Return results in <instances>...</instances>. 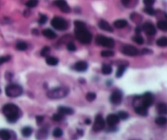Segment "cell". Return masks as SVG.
<instances>
[{"instance_id":"obj_1","label":"cell","mask_w":167,"mask_h":140,"mask_svg":"<svg viewBox=\"0 0 167 140\" xmlns=\"http://www.w3.org/2000/svg\"><path fill=\"white\" fill-rule=\"evenodd\" d=\"M3 113L7 117V121L11 123L16 122L20 117V109L14 104H7L3 108Z\"/></svg>"},{"instance_id":"obj_2","label":"cell","mask_w":167,"mask_h":140,"mask_svg":"<svg viewBox=\"0 0 167 140\" xmlns=\"http://www.w3.org/2000/svg\"><path fill=\"white\" fill-rule=\"evenodd\" d=\"M75 36L77 39L83 44L91 43V39H92V35L87 29V26L81 27V28H75Z\"/></svg>"},{"instance_id":"obj_3","label":"cell","mask_w":167,"mask_h":140,"mask_svg":"<svg viewBox=\"0 0 167 140\" xmlns=\"http://www.w3.org/2000/svg\"><path fill=\"white\" fill-rule=\"evenodd\" d=\"M70 92V89L65 86H59V87L55 88L47 93V95L51 99H59L66 97Z\"/></svg>"},{"instance_id":"obj_4","label":"cell","mask_w":167,"mask_h":140,"mask_svg":"<svg viewBox=\"0 0 167 140\" xmlns=\"http://www.w3.org/2000/svg\"><path fill=\"white\" fill-rule=\"evenodd\" d=\"M6 95L11 98H16L23 93V89L21 86L16 84H10L5 89Z\"/></svg>"},{"instance_id":"obj_5","label":"cell","mask_w":167,"mask_h":140,"mask_svg":"<svg viewBox=\"0 0 167 140\" xmlns=\"http://www.w3.org/2000/svg\"><path fill=\"white\" fill-rule=\"evenodd\" d=\"M95 42L98 45L103 46H106L108 48H113L115 45L114 40L111 38H107L102 35H99L96 37Z\"/></svg>"},{"instance_id":"obj_6","label":"cell","mask_w":167,"mask_h":140,"mask_svg":"<svg viewBox=\"0 0 167 140\" xmlns=\"http://www.w3.org/2000/svg\"><path fill=\"white\" fill-rule=\"evenodd\" d=\"M51 24L52 25L53 28H55L57 30H65L68 28V23L65 20L60 17H54L51 21Z\"/></svg>"},{"instance_id":"obj_7","label":"cell","mask_w":167,"mask_h":140,"mask_svg":"<svg viewBox=\"0 0 167 140\" xmlns=\"http://www.w3.org/2000/svg\"><path fill=\"white\" fill-rule=\"evenodd\" d=\"M105 122L103 116L101 115H98L95 117V122L93 124V130L94 131H100L105 128Z\"/></svg>"},{"instance_id":"obj_8","label":"cell","mask_w":167,"mask_h":140,"mask_svg":"<svg viewBox=\"0 0 167 140\" xmlns=\"http://www.w3.org/2000/svg\"><path fill=\"white\" fill-rule=\"evenodd\" d=\"M122 53L125 55V56H135L136 55H138L139 51L138 49L135 47L134 46L131 45H125L123 46L122 48Z\"/></svg>"},{"instance_id":"obj_9","label":"cell","mask_w":167,"mask_h":140,"mask_svg":"<svg viewBox=\"0 0 167 140\" xmlns=\"http://www.w3.org/2000/svg\"><path fill=\"white\" fill-rule=\"evenodd\" d=\"M54 4L59 7L61 11L65 12V13H69L70 12V7L68 5L67 2L65 0H55L54 1Z\"/></svg>"},{"instance_id":"obj_10","label":"cell","mask_w":167,"mask_h":140,"mask_svg":"<svg viewBox=\"0 0 167 140\" xmlns=\"http://www.w3.org/2000/svg\"><path fill=\"white\" fill-rule=\"evenodd\" d=\"M122 99V91L119 90H116L112 93L110 96V101L113 104H121Z\"/></svg>"},{"instance_id":"obj_11","label":"cell","mask_w":167,"mask_h":140,"mask_svg":"<svg viewBox=\"0 0 167 140\" xmlns=\"http://www.w3.org/2000/svg\"><path fill=\"white\" fill-rule=\"evenodd\" d=\"M153 96L151 93H149V92L145 93V94L141 97V104H143V106H145L147 108L150 107L151 105L153 104Z\"/></svg>"},{"instance_id":"obj_12","label":"cell","mask_w":167,"mask_h":140,"mask_svg":"<svg viewBox=\"0 0 167 140\" xmlns=\"http://www.w3.org/2000/svg\"><path fill=\"white\" fill-rule=\"evenodd\" d=\"M143 30L148 35H154L157 33V29L155 28V26L149 22H147L143 25Z\"/></svg>"},{"instance_id":"obj_13","label":"cell","mask_w":167,"mask_h":140,"mask_svg":"<svg viewBox=\"0 0 167 140\" xmlns=\"http://www.w3.org/2000/svg\"><path fill=\"white\" fill-rule=\"evenodd\" d=\"M120 118L118 115L116 114H110L107 116V119H106V122L108 124V126H115L119 122Z\"/></svg>"},{"instance_id":"obj_14","label":"cell","mask_w":167,"mask_h":140,"mask_svg":"<svg viewBox=\"0 0 167 140\" xmlns=\"http://www.w3.org/2000/svg\"><path fill=\"white\" fill-rule=\"evenodd\" d=\"M73 68L77 72H85L88 68V64L86 61H78L74 64Z\"/></svg>"},{"instance_id":"obj_15","label":"cell","mask_w":167,"mask_h":140,"mask_svg":"<svg viewBox=\"0 0 167 140\" xmlns=\"http://www.w3.org/2000/svg\"><path fill=\"white\" fill-rule=\"evenodd\" d=\"M135 112L140 116H145L148 115V108L143 106V104H139L136 105L135 106Z\"/></svg>"},{"instance_id":"obj_16","label":"cell","mask_w":167,"mask_h":140,"mask_svg":"<svg viewBox=\"0 0 167 140\" xmlns=\"http://www.w3.org/2000/svg\"><path fill=\"white\" fill-rule=\"evenodd\" d=\"M99 27H100L101 29L105 30V31H107V32L113 31V29L112 28L111 25H109L107 21H104V20H102V21H100V23H99Z\"/></svg>"},{"instance_id":"obj_17","label":"cell","mask_w":167,"mask_h":140,"mask_svg":"<svg viewBox=\"0 0 167 140\" xmlns=\"http://www.w3.org/2000/svg\"><path fill=\"white\" fill-rule=\"evenodd\" d=\"M58 112L61 113L63 115H72L73 114V110L68 107H64V106H60L58 109Z\"/></svg>"},{"instance_id":"obj_18","label":"cell","mask_w":167,"mask_h":140,"mask_svg":"<svg viewBox=\"0 0 167 140\" xmlns=\"http://www.w3.org/2000/svg\"><path fill=\"white\" fill-rule=\"evenodd\" d=\"M42 34L43 36H45L46 38H47L49 39H54L55 38H56V33L54 31H52V29H46L42 31Z\"/></svg>"},{"instance_id":"obj_19","label":"cell","mask_w":167,"mask_h":140,"mask_svg":"<svg viewBox=\"0 0 167 140\" xmlns=\"http://www.w3.org/2000/svg\"><path fill=\"white\" fill-rule=\"evenodd\" d=\"M46 62L48 65L51 66H56V64H58L59 63V60L58 59H56V57H53V56H47V59H46Z\"/></svg>"},{"instance_id":"obj_20","label":"cell","mask_w":167,"mask_h":140,"mask_svg":"<svg viewBox=\"0 0 167 140\" xmlns=\"http://www.w3.org/2000/svg\"><path fill=\"white\" fill-rule=\"evenodd\" d=\"M157 111L160 114H163V115H166L167 114V104H164V103H160L157 105Z\"/></svg>"},{"instance_id":"obj_21","label":"cell","mask_w":167,"mask_h":140,"mask_svg":"<svg viewBox=\"0 0 167 140\" xmlns=\"http://www.w3.org/2000/svg\"><path fill=\"white\" fill-rule=\"evenodd\" d=\"M11 138V134L10 131L7 130H0V139H10Z\"/></svg>"},{"instance_id":"obj_22","label":"cell","mask_w":167,"mask_h":140,"mask_svg":"<svg viewBox=\"0 0 167 140\" xmlns=\"http://www.w3.org/2000/svg\"><path fill=\"white\" fill-rule=\"evenodd\" d=\"M127 25V21L125 20H122V19H120V20H118V21H114V26L116 28L118 29H122L125 27Z\"/></svg>"},{"instance_id":"obj_23","label":"cell","mask_w":167,"mask_h":140,"mask_svg":"<svg viewBox=\"0 0 167 140\" xmlns=\"http://www.w3.org/2000/svg\"><path fill=\"white\" fill-rule=\"evenodd\" d=\"M47 131L45 129L39 130L36 134V138L38 139H47Z\"/></svg>"},{"instance_id":"obj_24","label":"cell","mask_w":167,"mask_h":140,"mask_svg":"<svg viewBox=\"0 0 167 140\" xmlns=\"http://www.w3.org/2000/svg\"><path fill=\"white\" fill-rule=\"evenodd\" d=\"M32 132H33V129L31 127H29V126H26L22 129L21 130V133H22V135L25 138H28L32 134Z\"/></svg>"},{"instance_id":"obj_25","label":"cell","mask_w":167,"mask_h":140,"mask_svg":"<svg viewBox=\"0 0 167 140\" xmlns=\"http://www.w3.org/2000/svg\"><path fill=\"white\" fill-rule=\"evenodd\" d=\"M125 69H126V65H124V64H121L119 65V67L118 68V70H117V73H116V77H121L124 74L125 71Z\"/></svg>"},{"instance_id":"obj_26","label":"cell","mask_w":167,"mask_h":140,"mask_svg":"<svg viewBox=\"0 0 167 140\" xmlns=\"http://www.w3.org/2000/svg\"><path fill=\"white\" fill-rule=\"evenodd\" d=\"M112 71H113V69H112L111 65L107 64H103V66H102V73L103 74H105V75H108V74H111Z\"/></svg>"},{"instance_id":"obj_27","label":"cell","mask_w":167,"mask_h":140,"mask_svg":"<svg viewBox=\"0 0 167 140\" xmlns=\"http://www.w3.org/2000/svg\"><path fill=\"white\" fill-rule=\"evenodd\" d=\"M155 122L158 126H164L167 123V118L165 116H158L155 120Z\"/></svg>"},{"instance_id":"obj_28","label":"cell","mask_w":167,"mask_h":140,"mask_svg":"<svg viewBox=\"0 0 167 140\" xmlns=\"http://www.w3.org/2000/svg\"><path fill=\"white\" fill-rule=\"evenodd\" d=\"M157 27L161 31H167V21H160L157 22Z\"/></svg>"},{"instance_id":"obj_29","label":"cell","mask_w":167,"mask_h":140,"mask_svg":"<svg viewBox=\"0 0 167 140\" xmlns=\"http://www.w3.org/2000/svg\"><path fill=\"white\" fill-rule=\"evenodd\" d=\"M157 45L159 46H161V47L166 46H167V38H166V37H161V38H160L159 39H157Z\"/></svg>"},{"instance_id":"obj_30","label":"cell","mask_w":167,"mask_h":140,"mask_svg":"<svg viewBox=\"0 0 167 140\" xmlns=\"http://www.w3.org/2000/svg\"><path fill=\"white\" fill-rule=\"evenodd\" d=\"M16 49L18 51H25V50H27L28 48V45L24 42H19L16 44Z\"/></svg>"},{"instance_id":"obj_31","label":"cell","mask_w":167,"mask_h":140,"mask_svg":"<svg viewBox=\"0 0 167 140\" xmlns=\"http://www.w3.org/2000/svg\"><path fill=\"white\" fill-rule=\"evenodd\" d=\"M38 4V0H28L27 3L25 4V5L29 8H33L35 7Z\"/></svg>"},{"instance_id":"obj_32","label":"cell","mask_w":167,"mask_h":140,"mask_svg":"<svg viewBox=\"0 0 167 140\" xmlns=\"http://www.w3.org/2000/svg\"><path fill=\"white\" fill-rule=\"evenodd\" d=\"M143 11H144L145 13L150 15V16H154L155 13H156V11L154 10L151 6H147V7L143 9Z\"/></svg>"},{"instance_id":"obj_33","label":"cell","mask_w":167,"mask_h":140,"mask_svg":"<svg viewBox=\"0 0 167 140\" xmlns=\"http://www.w3.org/2000/svg\"><path fill=\"white\" fill-rule=\"evenodd\" d=\"M101 56L103 57H112L114 55V52L113 51H109V50H107V51H103L100 52Z\"/></svg>"},{"instance_id":"obj_34","label":"cell","mask_w":167,"mask_h":140,"mask_svg":"<svg viewBox=\"0 0 167 140\" xmlns=\"http://www.w3.org/2000/svg\"><path fill=\"white\" fill-rule=\"evenodd\" d=\"M53 136L55 138H59L63 135V131L61 129L59 128H56L55 130H53Z\"/></svg>"},{"instance_id":"obj_35","label":"cell","mask_w":167,"mask_h":140,"mask_svg":"<svg viewBox=\"0 0 167 140\" xmlns=\"http://www.w3.org/2000/svg\"><path fill=\"white\" fill-rule=\"evenodd\" d=\"M50 51H51V50L48 46H44L41 51V56H43V57H47V56H49Z\"/></svg>"},{"instance_id":"obj_36","label":"cell","mask_w":167,"mask_h":140,"mask_svg":"<svg viewBox=\"0 0 167 140\" xmlns=\"http://www.w3.org/2000/svg\"><path fill=\"white\" fill-rule=\"evenodd\" d=\"M96 98V95L95 94L94 92H88L86 95V99H87L88 101H93Z\"/></svg>"},{"instance_id":"obj_37","label":"cell","mask_w":167,"mask_h":140,"mask_svg":"<svg viewBox=\"0 0 167 140\" xmlns=\"http://www.w3.org/2000/svg\"><path fill=\"white\" fill-rule=\"evenodd\" d=\"M132 39L134 42H136V43L139 44V45H142L143 43V39L141 36H139V35H136Z\"/></svg>"},{"instance_id":"obj_38","label":"cell","mask_w":167,"mask_h":140,"mask_svg":"<svg viewBox=\"0 0 167 140\" xmlns=\"http://www.w3.org/2000/svg\"><path fill=\"white\" fill-rule=\"evenodd\" d=\"M52 119L55 121H62L64 119V115L61 114V113H56V114H54L52 116Z\"/></svg>"},{"instance_id":"obj_39","label":"cell","mask_w":167,"mask_h":140,"mask_svg":"<svg viewBox=\"0 0 167 140\" xmlns=\"http://www.w3.org/2000/svg\"><path fill=\"white\" fill-rule=\"evenodd\" d=\"M130 18H131V20H132L134 22H136V23H138V22H139V21L142 20V17H141L139 15L137 14V13H133V14H131Z\"/></svg>"},{"instance_id":"obj_40","label":"cell","mask_w":167,"mask_h":140,"mask_svg":"<svg viewBox=\"0 0 167 140\" xmlns=\"http://www.w3.org/2000/svg\"><path fill=\"white\" fill-rule=\"evenodd\" d=\"M119 118L122 120H126L128 117H129V115H128V113L127 112H124V111H121V112H118V115Z\"/></svg>"},{"instance_id":"obj_41","label":"cell","mask_w":167,"mask_h":140,"mask_svg":"<svg viewBox=\"0 0 167 140\" xmlns=\"http://www.w3.org/2000/svg\"><path fill=\"white\" fill-rule=\"evenodd\" d=\"M11 59L10 56H1L0 57V65L6 63L7 61H9Z\"/></svg>"},{"instance_id":"obj_42","label":"cell","mask_w":167,"mask_h":140,"mask_svg":"<svg viewBox=\"0 0 167 140\" xmlns=\"http://www.w3.org/2000/svg\"><path fill=\"white\" fill-rule=\"evenodd\" d=\"M67 48L70 51H76V46L74 45V43L73 42H69L67 45Z\"/></svg>"},{"instance_id":"obj_43","label":"cell","mask_w":167,"mask_h":140,"mask_svg":"<svg viewBox=\"0 0 167 140\" xmlns=\"http://www.w3.org/2000/svg\"><path fill=\"white\" fill-rule=\"evenodd\" d=\"M47 16H45V15H42V16H40V19H39L38 22H39V24H40V25H44L46 22H47Z\"/></svg>"},{"instance_id":"obj_44","label":"cell","mask_w":167,"mask_h":140,"mask_svg":"<svg viewBox=\"0 0 167 140\" xmlns=\"http://www.w3.org/2000/svg\"><path fill=\"white\" fill-rule=\"evenodd\" d=\"M156 0H143V4H145L146 6H152L154 4Z\"/></svg>"},{"instance_id":"obj_45","label":"cell","mask_w":167,"mask_h":140,"mask_svg":"<svg viewBox=\"0 0 167 140\" xmlns=\"http://www.w3.org/2000/svg\"><path fill=\"white\" fill-rule=\"evenodd\" d=\"M44 119V117L42 116H36V121H37V123L38 124H41L42 122V121Z\"/></svg>"},{"instance_id":"obj_46","label":"cell","mask_w":167,"mask_h":140,"mask_svg":"<svg viewBox=\"0 0 167 140\" xmlns=\"http://www.w3.org/2000/svg\"><path fill=\"white\" fill-rule=\"evenodd\" d=\"M121 1H122V4H123L124 6H128L131 0H121Z\"/></svg>"},{"instance_id":"obj_47","label":"cell","mask_w":167,"mask_h":140,"mask_svg":"<svg viewBox=\"0 0 167 140\" xmlns=\"http://www.w3.org/2000/svg\"><path fill=\"white\" fill-rule=\"evenodd\" d=\"M141 31H142V29H140L139 27H137V28H136V29H135L136 33H138V34H139V33H140Z\"/></svg>"},{"instance_id":"obj_48","label":"cell","mask_w":167,"mask_h":140,"mask_svg":"<svg viewBox=\"0 0 167 140\" xmlns=\"http://www.w3.org/2000/svg\"><path fill=\"white\" fill-rule=\"evenodd\" d=\"M86 124H87V125L91 124V121H90L89 119H87V120H86Z\"/></svg>"},{"instance_id":"obj_49","label":"cell","mask_w":167,"mask_h":140,"mask_svg":"<svg viewBox=\"0 0 167 140\" xmlns=\"http://www.w3.org/2000/svg\"><path fill=\"white\" fill-rule=\"evenodd\" d=\"M0 93H1V89H0Z\"/></svg>"}]
</instances>
